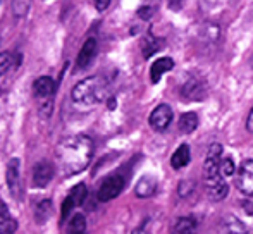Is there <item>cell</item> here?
<instances>
[{
  "instance_id": "1",
  "label": "cell",
  "mask_w": 253,
  "mask_h": 234,
  "mask_svg": "<svg viewBox=\"0 0 253 234\" xmlns=\"http://www.w3.org/2000/svg\"><path fill=\"white\" fill-rule=\"evenodd\" d=\"M93 140L86 134L67 136L57 145V164L66 176H74L90 165L93 158Z\"/></svg>"
},
{
  "instance_id": "2",
  "label": "cell",
  "mask_w": 253,
  "mask_h": 234,
  "mask_svg": "<svg viewBox=\"0 0 253 234\" xmlns=\"http://www.w3.org/2000/svg\"><path fill=\"white\" fill-rule=\"evenodd\" d=\"M224 157V150L219 143H213L207 152L205 162H203V184H205L207 195L210 200L220 201L227 196L229 186L220 171V162Z\"/></svg>"
},
{
  "instance_id": "3",
  "label": "cell",
  "mask_w": 253,
  "mask_h": 234,
  "mask_svg": "<svg viewBox=\"0 0 253 234\" xmlns=\"http://www.w3.org/2000/svg\"><path fill=\"white\" fill-rule=\"evenodd\" d=\"M109 95V83L103 76H90L74 84L71 91L73 104L81 111H90L102 104Z\"/></svg>"
},
{
  "instance_id": "4",
  "label": "cell",
  "mask_w": 253,
  "mask_h": 234,
  "mask_svg": "<svg viewBox=\"0 0 253 234\" xmlns=\"http://www.w3.org/2000/svg\"><path fill=\"white\" fill-rule=\"evenodd\" d=\"M124 190V177L121 174H112L102 181L100 188L97 191V196L100 201H110L121 195Z\"/></svg>"
},
{
  "instance_id": "5",
  "label": "cell",
  "mask_w": 253,
  "mask_h": 234,
  "mask_svg": "<svg viewBox=\"0 0 253 234\" xmlns=\"http://www.w3.org/2000/svg\"><path fill=\"white\" fill-rule=\"evenodd\" d=\"M86 195H88L86 184H83V183L76 184V186L69 191V195H67L66 200H64V203H62V212H60L62 219L69 217V214L74 210V208L81 207V205L84 203V200H86Z\"/></svg>"
},
{
  "instance_id": "6",
  "label": "cell",
  "mask_w": 253,
  "mask_h": 234,
  "mask_svg": "<svg viewBox=\"0 0 253 234\" xmlns=\"http://www.w3.org/2000/svg\"><path fill=\"white\" fill-rule=\"evenodd\" d=\"M236 188L247 196H253V160H245L236 174Z\"/></svg>"
},
{
  "instance_id": "7",
  "label": "cell",
  "mask_w": 253,
  "mask_h": 234,
  "mask_svg": "<svg viewBox=\"0 0 253 234\" xmlns=\"http://www.w3.org/2000/svg\"><path fill=\"white\" fill-rule=\"evenodd\" d=\"M19 158H10L9 165H7V188H9L10 195L16 200L23 196V186H21V177H19Z\"/></svg>"
},
{
  "instance_id": "8",
  "label": "cell",
  "mask_w": 253,
  "mask_h": 234,
  "mask_svg": "<svg viewBox=\"0 0 253 234\" xmlns=\"http://www.w3.org/2000/svg\"><path fill=\"white\" fill-rule=\"evenodd\" d=\"M170 120H172V109L167 104L157 105L148 117V122L155 131H164L170 124Z\"/></svg>"
},
{
  "instance_id": "9",
  "label": "cell",
  "mask_w": 253,
  "mask_h": 234,
  "mask_svg": "<svg viewBox=\"0 0 253 234\" xmlns=\"http://www.w3.org/2000/svg\"><path fill=\"white\" fill-rule=\"evenodd\" d=\"M55 90H57V83L50 76H42L33 83L35 97L38 100H50L53 93H55Z\"/></svg>"
},
{
  "instance_id": "10",
  "label": "cell",
  "mask_w": 253,
  "mask_h": 234,
  "mask_svg": "<svg viewBox=\"0 0 253 234\" xmlns=\"http://www.w3.org/2000/svg\"><path fill=\"white\" fill-rule=\"evenodd\" d=\"M207 95V84L202 78H191L183 86V97L188 100H202Z\"/></svg>"
},
{
  "instance_id": "11",
  "label": "cell",
  "mask_w": 253,
  "mask_h": 234,
  "mask_svg": "<svg viewBox=\"0 0 253 234\" xmlns=\"http://www.w3.org/2000/svg\"><path fill=\"white\" fill-rule=\"evenodd\" d=\"M95 55H97V40L95 38H88L81 47L80 54L76 59V67L78 69H86L91 62H93Z\"/></svg>"
},
{
  "instance_id": "12",
  "label": "cell",
  "mask_w": 253,
  "mask_h": 234,
  "mask_svg": "<svg viewBox=\"0 0 253 234\" xmlns=\"http://www.w3.org/2000/svg\"><path fill=\"white\" fill-rule=\"evenodd\" d=\"M53 177V167L48 162H40L33 169V184L37 188H45Z\"/></svg>"
},
{
  "instance_id": "13",
  "label": "cell",
  "mask_w": 253,
  "mask_h": 234,
  "mask_svg": "<svg viewBox=\"0 0 253 234\" xmlns=\"http://www.w3.org/2000/svg\"><path fill=\"white\" fill-rule=\"evenodd\" d=\"M172 67H174V60L170 59V57L157 59L155 62L152 64V67H150V79H152V83H159L160 78H162L166 73H169Z\"/></svg>"
},
{
  "instance_id": "14",
  "label": "cell",
  "mask_w": 253,
  "mask_h": 234,
  "mask_svg": "<svg viewBox=\"0 0 253 234\" xmlns=\"http://www.w3.org/2000/svg\"><path fill=\"white\" fill-rule=\"evenodd\" d=\"M17 229L16 219L10 215L7 205L0 200V234H14Z\"/></svg>"
},
{
  "instance_id": "15",
  "label": "cell",
  "mask_w": 253,
  "mask_h": 234,
  "mask_svg": "<svg viewBox=\"0 0 253 234\" xmlns=\"http://www.w3.org/2000/svg\"><path fill=\"white\" fill-rule=\"evenodd\" d=\"M157 191V179L152 176H143L134 186V193L138 198H150Z\"/></svg>"
},
{
  "instance_id": "16",
  "label": "cell",
  "mask_w": 253,
  "mask_h": 234,
  "mask_svg": "<svg viewBox=\"0 0 253 234\" xmlns=\"http://www.w3.org/2000/svg\"><path fill=\"white\" fill-rule=\"evenodd\" d=\"M190 147L188 145H181V147H177V150L172 154V157H170V165H172V169H176V171H179V169L186 167L188 164H190Z\"/></svg>"
},
{
  "instance_id": "17",
  "label": "cell",
  "mask_w": 253,
  "mask_h": 234,
  "mask_svg": "<svg viewBox=\"0 0 253 234\" xmlns=\"http://www.w3.org/2000/svg\"><path fill=\"white\" fill-rule=\"evenodd\" d=\"M198 122H200V120H198L197 112H186V114H183L179 119V131L184 134L193 133L198 127Z\"/></svg>"
},
{
  "instance_id": "18",
  "label": "cell",
  "mask_w": 253,
  "mask_h": 234,
  "mask_svg": "<svg viewBox=\"0 0 253 234\" xmlns=\"http://www.w3.org/2000/svg\"><path fill=\"white\" fill-rule=\"evenodd\" d=\"M195 231H197V222L191 217L177 219L172 228V234H195Z\"/></svg>"
},
{
  "instance_id": "19",
  "label": "cell",
  "mask_w": 253,
  "mask_h": 234,
  "mask_svg": "<svg viewBox=\"0 0 253 234\" xmlns=\"http://www.w3.org/2000/svg\"><path fill=\"white\" fill-rule=\"evenodd\" d=\"M67 234H86V219L83 214H74L67 222Z\"/></svg>"
},
{
  "instance_id": "20",
  "label": "cell",
  "mask_w": 253,
  "mask_h": 234,
  "mask_svg": "<svg viewBox=\"0 0 253 234\" xmlns=\"http://www.w3.org/2000/svg\"><path fill=\"white\" fill-rule=\"evenodd\" d=\"M50 210H52V201L50 200H42L37 205V222L38 224H45L50 217Z\"/></svg>"
},
{
  "instance_id": "21",
  "label": "cell",
  "mask_w": 253,
  "mask_h": 234,
  "mask_svg": "<svg viewBox=\"0 0 253 234\" xmlns=\"http://www.w3.org/2000/svg\"><path fill=\"white\" fill-rule=\"evenodd\" d=\"M33 0H12V14L17 19H23L30 12V7Z\"/></svg>"
},
{
  "instance_id": "22",
  "label": "cell",
  "mask_w": 253,
  "mask_h": 234,
  "mask_svg": "<svg viewBox=\"0 0 253 234\" xmlns=\"http://www.w3.org/2000/svg\"><path fill=\"white\" fill-rule=\"evenodd\" d=\"M17 60H19V57H14L10 52H2L0 54V76H3L9 69L12 71V62H17Z\"/></svg>"
},
{
  "instance_id": "23",
  "label": "cell",
  "mask_w": 253,
  "mask_h": 234,
  "mask_svg": "<svg viewBox=\"0 0 253 234\" xmlns=\"http://www.w3.org/2000/svg\"><path fill=\"white\" fill-rule=\"evenodd\" d=\"M160 43H162V41L157 40V38H153V37L145 38L143 45H141V47H143V55H145V57H150L152 54H155V52L160 48Z\"/></svg>"
},
{
  "instance_id": "24",
  "label": "cell",
  "mask_w": 253,
  "mask_h": 234,
  "mask_svg": "<svg viewBox=\"0 0 253 234\" xmlns=\"http://www.w3.org/2000/svg\"><path fill=\"white\" fill-rule=\"evenodd\" d=\"M234 162L231 160L229 157H222V162H220V171H222V176H231L234 174Z\"/></svg>"
},
{
  "instance_id": "25",
  "label": "cell",
  "mask_w": 253,
  "mask_h": 234,
  "mask_svg": "<svg viewBox=\"0 0 253 234\" xmlns=\"http://www.w3.org/2000/svg\"><path fill=\"white\" fill-rule=\"evenodd\" d=\"M190 190H191L190 181H181V184H179V195L181 196H186V195L190 193Z\"/></svg>"
},
{
  "instance_id": "26",
  "label": "cell",
  "mask_w": 253,
  "mask_h": 234,
  "mask_svg": "<svg viewBox=\"0 0 253 234\" xmlns=\"http://www.w3.org/2000/svg\"><path fill=\"white\" fill-rule=\"evenodd\" d=\"M93 3H95V9H97L98 12H103V10L110 5V0H93Z\"/></svg>"
},
{
  "instance_id": "27",
  "label": "cell",
  "mask_w": 253,
  "mask_h": 234,
  "mask_svg": "<svg viewBox=\"0 0 253 234\" xmlns=\"http://www.w3.org/2000/svg\"><path fill=\"white\" fill-rule=\"evenodd\" d=\"M247 127H248V131H250V133H253V107H252V111H250V116H248Z\"/></svg>"
},
{
  "instance_id": "28",
  "label": "cell",
  "mask_w": 253,
  "mask_h": 234,
  "mask_svg": "<svg viewBox=\"0 0 253 234\" xmlns=\"http://www.w3.org/2000/svg\"><path fill=\"white\" fill-rule=\"evenodd\" d=\"M131 234H148V231H147V228H145V226H140V228H136Z\"/></svg>"
},
{
  "instance_id": "29",
  "label": "cell",
  "mask_w": 253,
  "mask_h": 234,
  "mask_svg": "<svg viewBox=\"0 0 253 234\" xmlns=\"http://www.w3.org/2000/svg\"><path fill=\"white\" fill-rule=\"evenodd\" d=\"M245 207H247V212L248 214H253V203H250V201H245Z\"/></svg>"
},
{
  "instance_id": "30",
  "label": "cell",
  "mask_w": 253,
  "mask_h": 234,
  "mask_svg": "<svg viewBox=\"0 0 253 234\" xmlns=\"http://www.w3.org/2000/svg\"><path fill=\"white\" fill-rule=\"evenodd\" d=\"M170 2H172V3H174V5H177V3H179V2H181V0H170Z\"/></svg>"
}]
</instances>
